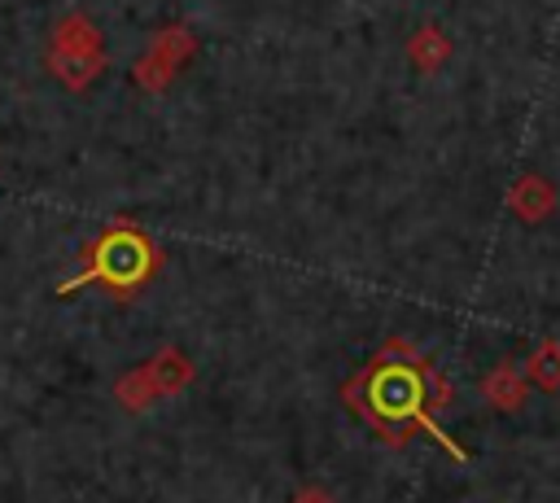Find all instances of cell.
Masks as SVG:
<instances>
[{"label": "cell", "instance_id": "3957f363", "mask_svg": "<svg viewBox=\"0 0 560 503\" xmlns=\"http://www.w3.org/2000/svg\"><path fill=\"white\" fill-rule=\"evenodd\" d=\"M48 61L52 70L70 83V87H83L96 70H101V39H96V26L79 13H70L57 31H52V48H48Z\"/></svg>", "mask_w": 560, "mask_h": 503}, {"label": "cell", "instance_id": "7a4b0ae2", "mask_svg": "<svg viewBox=\"0 0 560 503\" xmlns=\"http://www.w3.org/2000/svg\"><path fill=\"white\" fill-rule=\"evenodd\" d=\"M158 267H162L158 245H153L140 227H131V223H114V227H105V232L88 245L79 276L66 280L61 293H70V289H79V284H101V289L127 297V293L144 289V284L158 276Z\"/></svg>", "mask_w": 560, "mask_h": 503}, {"label": "cell", "instance_id": "6da1fadb", "mask_svg": "<svg viewBox=\"0 0 560 503\" xmlns=\"http://www.w3.org/2000/svg\"><path fill=\"white\" fill-rule=\"evenodd\" d=\"M446 398L442 376L433 372V359L424 350H411L402 341L381 346L346 385H341V402L385 442L402 446L416 433L438 437L455 459H464V451L438 429V407Z\"/></svg>", "mask_w": 560, "mask_h": 503}]
</instances>
